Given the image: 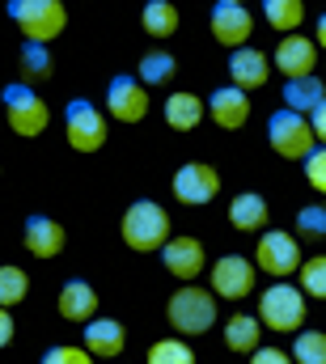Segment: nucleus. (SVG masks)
I'll use <instances>...</instances> for the list:
<instances>
[{"label": "nucleus", "instance_id": "obj_1", "mask_svg": "<svg viewBox=\"0 0 326 364\" xmlns=\"http://www.w3.org/2000/svg\"><path fill=\"white\" fill-rule=\"evenodd\" d=\"M119 237H123V246L136 250V255L162 250L165 242H169V216H165V208L157 199H136V203L123 212V220H119Z\"/></svg>", "mask_w": 326, "mask_h": 364}, {"label": "nucleus", "instance_id": "obj_2", "mask_svg": "<svg viewBox=\"0 0 326 364\" xmlns=\"http://www.w3.org/2000/svg\"><path fill=\"white\" fill-rule=\"evenodd\" d=\"M0 102H4V123H9V132H13V136L30 140V136H43V132H47L51 110H47L43 93L34 90V85L13 81V85H4Z\"/></svg>", "mask_w": 326, "mask_h": 364}, {"label": "nucleus", "instance_id": "obj_3", "mask_svg": "<svg viewBox=\"0 0 326 364\" xmlns=\"http://www.w3.org/2000/svg\"><path fill=\"white\" fill-rule=\"evenodd\" d=\"M165 318H169V326L178 331V335H204V331H212L216 326V292H204L199 284H182L174 296H169V305H165Z\"/></svg>", "mask_w": 326, "mask_h": 364}, {"label": "nucleus", "instance_id": "obj_4", "mask_svg": "<svg viewBox=\"0 0 326 364\" xmlns=\"http://www.w3.org/2000/svg\"><path fill=\"white\" fill-rule=\"evenodd\" d=\"M9 17L21 30L26 43H51L68 26L64 0H9Z\"/></svg>", "mask_w": 326, "mask_h": 364}, {"label": "nucleus", "instance_id": "obj_5", "mask_svg": "<svg viewBox=\"0 0 326 364\" xmlns=\"http://www.w3.org/2000/svg\"><path fill=\"white\" fill-rule=\"evenodd\" d=\"M254 318L267 322V331H275V335H297L305 322V292L297 284H267Z\"/></svg>", "mask_w": 326, "mask_h": 364}, {"label": "nucleus", "instance_id": "obj_6", "mask_svg": "<svg viewBox=\"0 0 326 364\" xmlns=\"http://www.w3.org/2000/svg\"><path fill=\"white\" fill-rule=\"evenodd\" d=\"M267 140H271V149L284 157V161H305L310 157V149L318 144L314 140V127H310V119L305 114H297V110H275L271 119H267Z\"/></svg>", "mask_w": 326, "mask_h": 364}, {"label": "nucleus", "instance_id": "obj_7", "mask_svg": "<svg viewBox=\"0 0 326 364\" xmlns=\"http://www.w3.org/2000/svg\"><path fill=\"white\" fill-rule=\"evenodd\" d=\"M64 140L77 153H98L106 144V114H98L89 97H73L64 106Z\"/></svg>", "mask_w": 326, "mask_h": 364}, {"label": "nucleus", "instance_id": "obj_8", "mask_svg": "<svg viewBox=\"0 0 326 364\" xmlns=\"http://www.w3.org/2000/svg\"><path fill=\"white\" fill-rule=\"evenodd\" d=\"M254 267L267 272V275H275V279L293 275L301 267V242H297V233L263 229V237H258V246H254Z\"/></svg>", "mask_w": 326, "mask_h": 364}, {"label": "nucleus", "instance_id": "obj_9", "mask_svg": "<svg viewBox=\"0 0 326 364\" xmlns=\"http://www.w3.org/2000/svg\"><path fill=\"white\" fill-rule=\"evenodd\" d=\"M174 199L178 203H186V208H204V203H212L216 195H221V174H216V166H208V161H186V166H178L174 170Z\"/></svg>", "mask_w": 326, "mask_h": 364}, {"label": "nucleus", "instance_id": "obj_10", "mask_svg": "<svg viewBox=\"0 0 326 364\" xmlns=\"http://www.w3.org/2000/svg\"><path fill=\"white\" fill-rule=\"evenodd\" d=\"M314 64H318V43L305 38L301 30L284 34L275 43V55H271V68L284 73V81H297V77H314Z\"/></svg>", "mask_w": 326, "mask_h": 364}, {"label": "nucleus", "instance_id": "obj_11", "mask_svg": "<svg viewBox=\"0 0 326 364\" xmlns=\"http://www.w3.org/2000/svg\"><path fill=\"white\" fill-rule=\"evenodd\" d=\"M208 26H212V38L221 47H246L250 34H254V17L246 4H229V0H216V9L208 13Z\"/></svg>", "mask_w": 326, "mask_h": 364}, {"label": "nucleus", "instance_id": "obj_12", "mask_svg": "<svg viewBox=\"0 0 326 364\" xmlns=\"http://www.w3.org/2000/svg\"><path fill=\"white\" fill-rule=\"evenodd\" d=\"M106 114L119 123H140L149 114V85H140L132 77H115L106 85Z\"/></svg>", "mask_w": 326, "mask_h": 364}, {"label": "nucleus", "instance_id": "obj_13", "mask_svg": "<svg viewBox=\"0 0 326 364\" xmlns=\"http://www.w3.org/2000/svg\"><path fill=\"white\" fill-rule=\"evenodd\" d=\"M212 292L225 301H242L254 292V263L242 255H225L212 263Z\"/></svg>", "mask_w": 326, "mask_h": 364}, {"label": "nucleus", "instance_id": "obj_14", "mask_svg": "<svg viewBox=\"0 0 326 364\" xmlns=\"http://www.w3.org/2000/svg\"><path fill=\"white\" fill-rule=\"evenodd\" d=\"M157 255H162V267L174 279H199L204 263H208V250L199 237H169Z\"/></svg>", "mask_w": 326, "mask_h": 364}, {"label": "nucleus", "instance_id": "obj_15", "mask_svg": "<svg viewBox=\"0 0 326 364\" xmlns=\"http://www.w3.org/2000/svg\"><path fill=\"white\" fill-rule=\"evenodd\" d=\"M21 242H26V250L34 255V259H56L64 246H68V233H64V225L60 220H51V216H43V212H34V216H26V229H21Z\"/></svg>", "mask_w": 326, "mask_h": 364}, {"label": "nucleus", "instance_id": "obj_16", "mask_svg": "<svg viewBox=\"0 0 326 364\" xmlns=\"http://www.w3.org/2000/svg\"><path fill=\"white\" fill-rule=\"evenodd\" d=\"M208 119L216 123V127H225V132H238L250 123V93L238 90V85H225V90H216L208 97Z\"/></svg>", "mask_w": 326, "mask_h": 364}, {"label": "nucleus", "instance_id": "obj_17", "mask_svg": "<svg viewBox=\"0 0 326 364\" xmlns=\"http://www.w3.org/2000/svg\"><path fill=\"white\" fill-rule=\"evenodd\" d=\"M229 77H233V85L238 90H258V85H267V77H271V60L258 51V47H238L233 55H229Z\"/></svg>", "mask_w": 326, "mask_h": 364}, {"label": "nucleus", "instance_id": "obj_18", "mask_svg": "<svg viewBox=\"0 0 326 364\" xmlns=\"http://www.w3.org/2000/svg\"><path fill=\"white\" fill-rule=\"evenodd\" d=\"M123 343H127L123 322H115V318H89V322H85V348H89V356L115 360V356L123 352Z\"/></svg>", "mask_w": 326, "mask_h": 364}, {"label": "nucleus", "instance_id": "obj_19", "mask_svg": "<svg viewBox=\"0 0 326 364\" xmlns=\"http://www.w3.org/2000/svg\"><path fill=\"white\" fill-rule=\"evenodd\" d=\"M267 220H271V208H267V199H263L258 191L233 195V203H229V225H233L238 233H258V229H267Z\"/></svg>", "mask_w": 326, "mask_h": 364}, {"label": "nucleus", "instance_id": "obj_20", "mask_svg": "<svg viewBox=\"0 0 326 364\" xmlns=\"http://www.w3.org/2000/svg\"><path fill=\"white\" fill-rule=\"evenodd\" d=\"M60 318L64 322H89L93 314H98V292L85 284V279H68L64 288H60Z\"/></svg>", "mask_w": 326, "mask_h": 364}, {"label": "nucleus", "instance_id": "obj_21", "mask_svg": "<svg viewBox=\"0 0 326 364\" xmlns=\"http://www.w3.org/2000/svg\"><path fill=\"white\" fill-rule=\"evenodd\" d=\"M208 114V102H199V93H169L165 97V123L174 127V132H191V127H199V119Z\"/></svg>", "mask_w": 326, "mask_h": 364}, {"label": "nucleus", "instance_id": "obj_22", "mask_svg": "<svg viewBox=\"0 0 326 364\" xmlns=\"http://www.w3.org/2000/svg\"><path fill=\"white\" fill-rule=\"evenodd\" d=\"M178 4L174 0H144V9H140V26H144V34L149 38H169V34H178Z\"/></svg>", "mask_w": 326, "mask_h": 364}, {"label": "nucleus", "instance_id": "obj_23", "mask_svg": "<svg viewBox=\"0 0 326 364\" xmlns=\"http://www.w3.org/2000/svg\"><path fill=\"white\" fill-rule=\"evenodd\" d=\"M17 73L26 85H38V81H51L56 73V60H51V47L47 43H26L21 55H17Z\"/></svg>", "mask_w": 326, "mask_h": 364}, {"label": "nucleus", "instance_id": "obj_24", "mask_svg": "<svg viewBox=\"0 0 326 364\" xmlns=\"http://www.w3.org/2000/svg\"><path fill=\"white\" fill-rule=\"evenodd\" d=\"M326 102V81L318 77H297V81H284V106L297 110V114H310L314 106Z\"/></svg>", "mask_w": 326, "mask_h": 364}, {"label": "nucleus", "instance_id": "obj_25", "mask_svg": "<svg viewBox=\"0 0 326 364\" xmlns=\"http://www.w3.org/2000/svg\"><path fill=\"white\" fill-rule=\"evenodd\" d=\"M258 335H263V322L258 318H250V314H233V318H225V348L229 352H254L258 348Z\"/></svg>", "mask_w": 326, "mask_h": 364}, {"label": "nucleus", "instance_id": "obj_26", "mask_svg": "<svg viewBox=\"0 0 326 364\" xmlns=\"http://www.w3.org/2000/svg\"><path fill=\"white\" fill-rule=\"evenodd\" d=\"M178 77V60L165 51V47H153V51H144L140 55V85H169Z\"/></svg>", "mask_w": 326, "mask_h": 364}, {"label": "nucleus", "instance_id": "obj_27", "mask_svg": "<svg viewBox=\"0 0 326 364\" xmlns=\"http://www.w3.org/2000/svg\"><path fill=\"white\" fill-rule=\"evenodd\" d=\"M263 17H267L271 30L293 34V30H301V21H305V0H263Z\"/></svg>", "mask_w": 326, "mask_h": 364}, {"label": "nucleus", "instance_id": "obj_28", "mask_svg": "<svg viewBox=\"0 0 326 364\" xmlns=\"http://www.w3.org/2000/svg\"><path fill=\"white\" fill-rule=\"evenodd\" d=\"M30 296V279L21 267H13V263H0V305L4 309H13V305H21Z\"/></svg>", "mask_w": 326, "mask_h": 364}, {"label": "nucleus", "instance_id": "obj_29", "mask_svg": "<svg viewBox=\"0 0 326 364\" xmlns=\"http://www.w3.org/2000/svg\"><path fill=\"white\" fill-rule=\"evenodd\" d=\"M293 364H326V331H297Z\"/></svg>", "mask_w": 326, "mask_h": 364}, {"label": "nucleus", "instance_id": "obj_30", "mask_svg": "<svg viewBox=\"0 0 326 364\" xmlns=\"http://www.w3.org/2000/svg\"><path fill=\"white\" fill-rule=\"evenodd\" d=\"M149 364H195V352L186 339H157L149 348Z\"/></svg>", "mask_w": 326, "mask_h": 364}, {"label": "nucleus", "instance_id": "obj_31", "mask_svg": "<svg viewBox=\"0 0 326 364\" xmlns=\"http://www.w3.org/2000/svg\"><path fill=\"white\" fill-rule=\"evenodd\" d=\"M297 233H301V242H326V208L322 203H305L297 212Z\"/></svg>", "mask_w": 326, "mask_h": 364}, {"label": "nucleus", "instance_id": "obj_32", "mask_svg": "<svg viewBox=\"0 0 326 364\" xmlns=\"http://www.w3.org/2000/svg\"><path fill=\"white\" fill-rule=\"evenodd\" d=\"M297 272H301V292H305V296H318V301H326V255L305 259Z\"/></svg>", "mask_w": 326, "mask_h": 364}, {"label": "nucleus", "instance_id": "obj_33", "mask_svg": "<svg viewBox=\"0 0 326 364\" xmlns=\"http://www.w3.org/2000/svg\"><path fill=\"white\" fill-rule=\"evenodd\" d=\"M305 182L318 195H326V144H314L310 149V157H305Z\"/></svg>", "mask_w": 326, "mask_h": 364}, {"label": "nucleus", "instance_id": "obj_34", "mask_svg": "<svg viewBox=\"0 0 326 364\" xmlns=\"http://www.w3.org/2000/svg\"><path fill=\"white\" fill-rule=\"evenodd\" d=\"M43 364H93L89 348H73V343H56L43 352Z\"/></svg>", "mask_w": 326, "mask_h": 364}, {"label": "nucleus", "instance_id": "obj_35", "mask_svg": "<svg viewBox=\"0 0 326 364\" xmlns=\"http://www.w3.org/2000/svg\"><path fill=\"white\" fill-rule=\"evenodd\" d=\"M250 364H293V356L284 348H254L250 352Z\"/></svg>", "mask_w": 326, "mask_h": 364}, {"label": "nucleus", "instance_id": "obj_36", "mask_svg": "<svg viewBox=\"0 0 326 364\" xmlns=\"http://www.w3.org/2000/svg\"><path fill=\"white\" fill-rule=\"evenodd\" d=\"M305 119H310V127H314V140H318V144H326V102H322V106H314Z\"/></svg>", "mask_w": 326, "mask_h": 364}, {"label": "nucleus", "instance_id": "obj_37", "mask_svg": "<svg viewBox=\"0 0 326 364\" xmlns=\"http://www.w3.org/2000/svg\"><path fill=\"white\" fill-rule=\"evenodd\" d=\"M13 331H17V326H13V314L0 305V348H9V343H13Z\"/></svg>", "mask_w": 326, "mask_h": 364}, {"label": "nucleus", "instance_id": "obj_38", "mask_svg": "<svg viewBox=\"0 0 326 364\" xmlns=\"http://www.w3.org/2000/svg\"><path fill=\"white\" fill-rule=\"evenodd\" d=\"M314 43H318V51H326V13L318 17V26H314Z\"/></svg>", "mask_w": 326, "mask_h": 364}, {"label": "nucleus", "instance_id": "obj_39", "mask_svg": "<svg viewBox=\"0 0 326 364\" xmlns=\"http://www.w3.org/2000/svg\"><path fill=\"white\" fill-rule=\"evenodd\" d=\"M229 4H246V0H229Z\"/></svg>", "mask_w": 326, "mask_h": 364}, {"label": "nucleus", "instance_id": "obj_40", "mask_svg": "<svg viewBox=\"0 0 326 364\" xmlns=\"http://www.w3.org/2000/svg\"><path fill=\"white\" fill-rule=\"evenodd\" d=\"M0 170H4V166H0Z\"/></svg>", "mask_w": 326, "mask_h": 364}]
</instances>
